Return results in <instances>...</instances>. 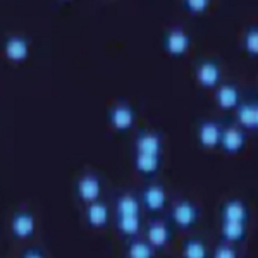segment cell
I'll return each instance as SVG.
<instances>
[{
  "instance_id": "26",
  "label": "cell",
  "mask_w": 258,
  "mask_h": 258,
  "mask_svg": "<svg viewBox=\"0 0 258 258\" xmlns=\"http://www.w3.org/2000/svg\"><path fill=\"white\" fill-rule=\"evenodd\" d=\"M19 258H47V253L38 246H31V248L24 249V251L19 255Z\"/></svg>"
},
{
  "instance_id": "15",
  "label": "cell",
  "mask_w": 258,
  "mask_h": 258,
  "mask_svg": "<svg viewBox=\"0 0 258 258\" xmlns=\"http://www.w3.org/2000/svg\"><path fill=\"white\" fill-rule=\"evenodd\" d=\"M85 220H86V224H88V227L97 229V231H100V229H103V227H107V226H109V220H110L109 205H107L105 202H102V200H98V202L86 205V209H85Z\"/></svg>"
},
{
  "instance_id": "19",
  "label": "cell",
  "mask_w": 258,
  "mask_h": 258,
  "mask_svg": "<svg viewBox=\"0 0 258 258\" xmlns=\"http://www.w3.org/2000/svg\"><path fill=\"white\" fill-rule=\"evenodd\" d=\"M181 258H210L207 241L200 236H191L182 241L181 246Z\"/></svg>"
},
{
  "instance_id": "6",
  "label": "cell",
  "mask_w": 258,
  "mask_h": 258,
  "mask_svg": "<svg viewBox=\"0 0 258 258\" xmlns=\"http://www.w3.org/2000/svg\"><path fill=\"white\" fill-rule=\"evenodd\" d=\"M224 122L219 119H205L197 127L198 145L205 150L220 148V138H222Z\"/></svg>"
},
{
  "instance_id": "20",
  "label": "cell",
  "mask_w": 258,
  "mask_h": 258,
  "mask_svg": "<svg viewBox=\"0 0 258 258\" xmlns=\"http://www.w3.org/2000/svg\"><path fill=\"white\" fill-rule=\"evenodd\" d=\"M255 103L251 100H243L234 110V122L244 131H255Z\"/></svg>"
},
{
  "instance_id": "27",
  "label": "cell",
  "mask_w": 258,
  "mask_h": 258,
  "mask_svg": "<svg viewBox=\"0 0 258 258\" xmlns=\"http://www.w3.org/2000/svg\"><path fill=\"white\" fill-rule=\"evenodd\" d=\"M255 131H258V102L255 103Z\"/></svg>"
},
{
  "instance_id": "12",
  "label": "cell",
  "mask_w": 258,
  "mask_h": 258,
  "mask_svg": "<svg viewBox=\"0 0 258 258\" xmlns=\"http://www.w3.org/2000/svg\"><path fill=\"white\" fill-rule=\"evenodd\" d=\"M135 153H148V155L162 157L164 152V138L160 133L152 131V129H141L135 136Z\"/></svg>"
},
{
  "instance_id": "1",
  "label": "cell",
  "mask_w": 258,
  "mask_h": 258,
  "mask_svg": "<svg viewBox=\"0 0 258 258\" xmlns=\"http://www.w3.org/2000/svg\"><path fill=\"white\" fill-rule=\"evenodd\" d=\"M200 220V207L191 200H177L169 210V222L179 231H189Z\"/></svg>"
},
{
  "instance_id": "3",
  "label": "cell",
  "mask_w": 258,
  "mask_h": 258,
  "mask_svg": "<svg viewBox=\"0 0 258 258\" xmlns=\"http://www.w3.org/2000/svg\"><path fill=\"white\" fill-rule=\"evenodd\" d=\"M248 135L243 127H239L236 122L224 124L222 138H220V150L226 155H239L246 148Z\"/></svg>"
},
{
  "instance_id": "23",
  "label": "cell",
  "mask_w": 258,
  "mask_h": 258,
  "mask_svg": "<svg viewBox=\"0 0 258 258\" xmlns=\"http://www.w3.org/2000/svg\"><path fill=\"white\" fill-rule=\"evenodd\" d=\"M243 50L248 57L258 59V24H249L243 33Z\"/></svg>"
},
{
  "instance_id": "9",
  "label": "cell",
  "mask_w": 258,
  "mask_h": 258,
  "mask_svg": "<svg viewBox=\"0 0 258 258\" xmlns=\"http://www.w3.org/2000/svg\"><path fill=\"white\" fill-rule=\"evenodd\" d=\"M145 239L155 249H165L172 241V226L162 219H152L145 227Z\"/></svg>"
},
{
  "instance_id": "16",
  "label": "cell",
  "mask_w": 258,
  "mask_h": 258,
  "mask_svg": "<svg viewBox=\"0 0 258 258\" xmlns=\"http://www.w3.org/2000/svg\"><path fill=\"white\" fill-rule=\"evenodd\" d=\"M133 167L143 177H153L162 167V157L148 155V153H135Z\"/></svg>"
},
{
  "instance_id": "11",
  "label": "cell",
  "mask_w": 258,
  "mask_h": 258,
  "mask_svg": "<svg viewBox=\"0 0 258 258\" xmlns=\"http://www.w3.org/2000/svg\"><path fill=\"white\" fill-rule=\"evenodd\" d=\"M214 100L219 109L224 112H234L241 105V102H243L239 86L232 81L220 83L217 88H215Z\"/></svg>"
},
{
  "instance_id": "10",
  "label": "cell",
  "mask_w": 258,
  "mask_h": 258,
  "mask_svg": "<svg viewBox=\"0 0 258 258\" xmlns=\"http://www.w3.org/2000/svg\"><path fill=\"white\" fill-rule=\"evenodd\" d=\"M141 205L150 214H160L167 207V193L165 188L159 182H148L140 195Z\"/></svg>"
},
{
  "instance_id": "2",
  "label": "cell",
  "mask_w": 258,
  "mask_h": 258,
  "mask_svg": "<svg viewBox=\"0 0 258 258\" xmlns=\"http://www.w3.org/2000/svg\"><path fill=\"white\" fill-rule=\"evenodd\" d=\"M162 48L172 59H182L191 48V36L181 26H172L162 36Z\"/></svg>"
},
{
  "instance_id": "17",
  "label": "cell",
  "mask_w": 258,
  "mask_h": 258,
  "mask_svg": "<svg viewBox=\"0 0 258 258\" xmlns=\"http://www.w3.org/2000/svg\"><path fill=\"white\" fill-rule=\"evenodd\" d=\"M220 236L222 241L231 244H239L248 236V224L231 222V220H220Z\"/></svg>"
},
{
  "instance_id": "13",
  "label": "cell",
  "mask_w": 258,
  "mask_h": 258,
  "mask_svg": "<svg viewBox=\"0 0 258 258\" xmlns=\"http://www.w3.org/2000/svg\"><path fill=\"white\" fill-rule=\"evenodd\" d=\"M30 38L24 35H9L4 40V55L9 62L19 64L30 57Z\"/></svg>"
},
{
  "instance_id": "25",
  "label": "cell",
  "mask_w": 258,
  "mask_h": 258,
  "mask_svg": "<svg viewBox=\"0 0 258 258\" xmlns=\"http://www.w3.org/2000/svg\"><path fill=\"white\" fill-rule=\"evenodd\" d=\"M210 258H239V253H238V249H236V244L220 241V243L215 244Z\"/></svg>"
},
{
  "instance_id": "22",
  "label": "cell",
  "mask_w": 258,
  "mask_h": 258,
  "mask_svg": "<svg viewBox=\"0 0 258 258\" xmlns=\"http://www.w3.org/2000/svg\"><path fill=\"white\" fill-rule=\"evenodd\" d=\"M155 251L157 249L147 239H138V238L129 239L126 246L127 258H155Z\"/></svg>"
},
{
  "instance_id": "7",
  "label": "cell",
  "mask_w": 258,
  "mask_h": 258,
  "mask_svg": "<svg viewBox=\"0 0 258 258\" xmlns=\"http://www.w3.org/2000/svg\"><path fill=\"white\" fill-rule=\"evenodd\" d=\"M74 193H76L78 200L85 203V205L98 202L100 195H102V179H100L98 174H95V172L83 174V176L76 181Z\"/></svg>"
},
{
  "instance_id": "18",
  "label": "cell",
  "mask_w": 258,
  "mask_h": 258,
  "mask_svg": "<svg viewBox=\"0 0 258 258\" xmlns=\"http://www.w3.org/2000/svg\"><path fill=\"white\" fill-rule=\"evenodd\" d=\"M115 226L122 238L135 239L143 229V220L141 215H115Z\"/></svg>"
},
{
  "instance_id": "4",
  "label": "cell",
  "mask_w": 258,
  "mask_h": 258,
  "mask_svg": "<svg viewBox=\"0 0 258 258\" xmlns=\"http://www.w3.org/2000/svg\"><path fill=\"white\" fill-rule=\"evenodd\" d=\"M107 120L117 133H127L136 122V110L127 102H117L107 112Z\"/></svg>"
},
{
  "instance_id": "24",
  "label": "cell",
  "mask_w": 258,
  "mask_h": 258,
  "mask_svg": "<svg viewBox=\"0 0 258 258\" xmlns=\"http://www.w3.org/2000/svg\"><path fill=\"white\" fill-rule=\"evenodd\" d=\"M181 6L191 16H202L210 9V0H184Z\"/></svg>"
},
{
  "instance_id": "8",
  "label": "cell",
  "mask_w": 258,
  "mask_h": 258,
  "mask_svg": "<svg viewBox=\"0 0 258 258\" xmlns=\"http://www.w3.org/2000/svg\"><path fill=\"white\" fill-rule=\"evenodd\" d=\"M195 78L198 85L205 90H215L222 83V69L215 59H203L197 64Z\"/></svg>"
},
{
  "instance_id": "5",
  "label": "cell",
  "mask_w": 258,
  "mask_h": 258,
  "mask_svg": "<svg viewBox=\"0 0 258 258\" xmlns=\"http://www.w3.org/2000/svg\"><path fill=\"white\" fill-rule=\"evenodd\" d=\"M9 229H11V236L18 241H26L33 238L36 231V219L33 215V212L26 209L16 210L11 217Z\"/></svg>"
},
{
  "instance_id": "21",
  "label": "cell",
  "mask_w": 258,
  "mask_h": 258,
  "mask_svg": "<svg viewBox=\"0 0 258 258\" xmlns=\"http://www.w3.org/2000/svg\"><path fill=\"white\" fill-rule=\"evenodd\" d=\"M141 200L133 193H122L115 200V215H141Z\"/></svg>"
},
{
  "instance_id": "14",
  "label": "cell",
  "mask_w": 258,
  "mask_h": 258,
  "mask_svg": "<svg viewBox=\"0 0 258 258\" xmlns=\"http://www.w3.org/2000/svg\"><path fill=\"white\" fill-rule=\"evenodd\" d=\"M220 220H231V222H244L249 220L248 203L241 198H229L220 205Z\"/></svg>"
}]
</instances>
